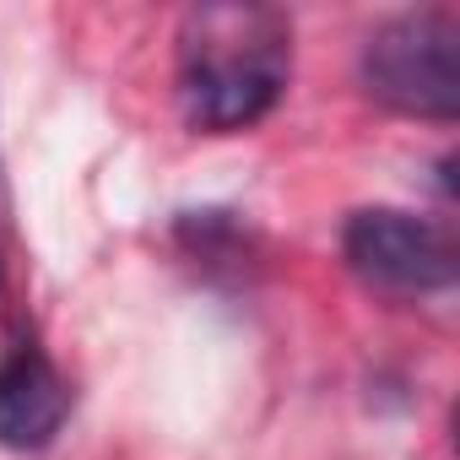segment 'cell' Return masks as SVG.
Masks as SVG:
<instances>
[{"instance_id":"obj_4","label":"cell","mask_w":460,"mask_h":460,"mask_svg":"<svg viewBox=\"0 0 460 460\" xmlns=\"http://www.w3.org/2000/svg\"><path fill=\"white\" fill-rule=\"evenodd\" d=\"M71 417V385L39 347H12L0 358V444L44 449Z\"/></svg>"},{"instance_id":"obj_2","label":"cell","mask_w":460,"mask_h":460,"mask_svg":"<svg viewBox=\"0 0 460 460\" xmlns=\"http://www.w3.org/2000/svg\"><path fill=\"white\" fill-rule=\"evenodd\" d=\"M358 82L390 114L449 125L460 114V17L417 6L379 22L358 55Z\"/></svg>"},{"instance_id":"obj_3","label":"cell","mask_w":460,"mask_h":460,"mask_svg":"<svg viewBox=\"0 0 460 460\" xmlns=\"http://www.w3.org/2000/svg\"><path fill=\"white\" fill-rule=\"evenodd\" d=\"M341 255L358 282L390 298H433L460 277V250L449 227L401 206H363L341 227Z\"/></svg>"},{"instance_id":"obj_1","label":"cell","mask_w":460,"mask_h":460,"mask_svg":"<svg viewBox=\"0 0 460 460\" xmlns=\"http://www.w3.org/2000/svg\"><path fill=\"white\" fill-rule=\"evenodd\" d=\"M293 71V28L271 6H195L179 22V109L195 130L261 125Z\"/></svg>"}]
</instances>
